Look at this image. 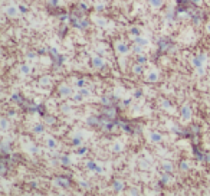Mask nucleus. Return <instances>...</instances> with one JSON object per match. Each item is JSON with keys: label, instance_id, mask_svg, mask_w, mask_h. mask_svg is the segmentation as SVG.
<instances>
[{"label": "nucleus", "instance_id": "25", "mask_svg": "<svg viewBox=\"0 0 210 196\" xmlns=\"http://www.w3.org/2000/svg\"><path fill=\"white\" fill-rule=\"evenodd\" d=\"M161 170L163 172H167V173H173V169H174V166H173V163H170V161H161Z\"/></svg>", "mask_w": 210, "mask_h": 196}, {"label": "nucleus", "instance_id": "31", "mask_svg": "<svg viewBox=\"0 0 210 196\" xmlns=\"http://www.w3.org/2000/svg\"><path fill=\"white\" fill-rule=\"evenodd\" d=\"M79 94L84 97V98H89L92 95V91L88 88V87H84V88H79Z\"/></svg>", "mask_w": 210, "mask_h": 196}, {"label": "nucleus", "instance_id": "7", "mask_svg": "<svg viewBox=\"0 0 210 196\" xmlns=\"http://www.w3.org/2000/svg\"><path fill=\"white\" fill-rule=\"evenodd\" d=\"M85 166H86V169H88L89 172H92V173H102V172H104V167H102L101 164H98L95 160H88Z\"/></svg>", "mask_w": 210, "mask_h": 196}, {"label": "nucleus", "instance_id": "41", "mask_svg": "<svg viewBox=\"0 0 210 196\" xmlns=\"http://www.w3.org/2000/svg\"><path fill=\"white\" fill-rule=\"evenodd\" d=\"M75 87L79 89V88H84V87H88V84H86V81L84 78H79L75 81Z\"/></svg>", "mask_w": 210, "mask_h": 196}, {"label": "nucleus", "instance_id": "5", "mask_svg": "<svg viewBox=\"0 0 210 196\" xmlns=\"http://www.w3.org/2000/svg\"><path fill=\"white\" fill-rule=\"evenodd\" d=\"M206 62H207V55H206V53H199V55H196V56L191 59V64H193L194 68L204 66Z\"/></svg>", "mask_w": 210, "mask_h": 196}, {"label": "nucleus", "instance_id": "29", "mask_svg": "<svg viewBox=\"0 0 210 196\" xmlns=\"http://www.w3.org/2000/svg\"><path fill=\"white\" fill-rule=\"evenodd\" d=\"M143 72H144V66H143L141 64L135 62V65L132 66V74H135V75H141Z\"/></svg>", "mask_w": 210, "mask_h": 196}, {"label": "nucleus", "instance_id": "46", "mask_svg": "<svg viewBox=\"0 0 210 196\" xmlns=\"http://www.w3.org/2000/svg\"><path fill=\"white\" fill-rule=\"evenodd\" d=\"M95 23L99 26V28H104L105 25H107V22H105V19H102V17H98V19H95Z\"/></svg>", "mask_w": 210, "mask_h": 196}, {"label": "nucleus", "instance_id": "32", "mask_svg": "<svg viewBox=\"0 0 210 196\" xmlns=\"http://www.w3.org/2000/svg\"><path fill=\"white\" fill-rule=\"evenodd\" d=\"M160 107L164 108V110H167V111H171L173 110V105H171V103L168 100H161L160 101Z\"/></svg>", "mask_w": 210, "mask_h": 196}, {"label": "nucleus", "instance_id": "13", "mask_svg": "<svg viewBox=\"0 0 210 196\" xmlns=\"http://www.w3.org/2000/svg\"><path fill=\"white\" fill-rule=\"evenodd\" d=\"M181 118L184 121H190L191 120V108L189 105H183L181 107Z\"/></svg>", "mask_w": 210, "mask_h": 196}, {"label": "nucleus", "instance_id": "33", "mask_svg": "<svg viewBox=\"0 0 210 196\" xmlns=\"http://www.w3.org/2000/svg\"><path fill=\"white\" fill-rule=\"evenodd\" d=\"M123 149H124V146H123L121 141H115V143L112 144V152H114V153H121Z\"/></svg>", "mask_w": 210, "mask_h": 196}, {"label": "nucleus", "instance_id": "54", "mask_svg": "<svg viewBox=\"0 0 210 196\" xmlns=\"http://www.w3.org/2000/svg\"><path fill=\"white\" fill-rule=\"evenodd\" d=\"M79 186L84 188V189H89V183L85 182V180H79Z\"/></svg>", "mask_w": 210, "mask_h": 196}, {"label": "nucleus", "instance_id": "58", "mask_svg": "<svg viewBox=\"0 0 210 196\" xmlns=\"http://www.w3.org/2000/svg\"><path fill=\"white\" fill-rule=\"evenodd\" d=\"M7 116H9V117H16V111H14V110H9Z\"/></svg>", "mask_w": 210, "mask_h": 196}, {"label": "nucleus", "instance_id": "35", "mask_svg": "<svg viewBox=\"0 0 210 196\" xmlns=\"http://www.w3.org/2000/svg\"><path fill=\"white\" fill-rule=\"evenodd\" d=\"M135 62H138V64L144 65V64H147V62H148V58H147V55H144V53H138V55H137V61H135Z\"/></svg>", "mask_w": 210, "mask_h": 196}, {"label": "nucleus", "instance_id": "1", "mask_svg": "<svg viewBox=\"0 0 210 196\" xmlns=\"http://www.w3.org/2000/svg\"><path fill=\"white\" fill-rule=\"evenodd\" d=\"M101 116L108 120H117V108H115V104L114 105H104L102 111H101Z\"/></svg>", "mask_w": 210, "mask_h": 196}, {"label": "nucleus", "instance_id": "15", "mask_svg": "<svg viewBox=\"0 0 210 196\" xmlns=\"http://www.w3.org/2000/svg\"><path fill=\"white\" fill-rule=\"evenodd\" d=\"M158 79H160V74L157 71H148L147 72V77H145L147 82H157Z\"/></svg>", "mask_w": 210, "mask_h": 196}, {"label": "nucleus", "instance_id": "20", "mask_svg": "<svg viewBox=\"0 0 210 196\" xmlns=\"http://www.w3.org/2000/svg\"><path fill=\"white\" fill-rule=\"evenodd\" d=\"M0 152H1V156H4V154H9V153H12V147H10V144H9V141H1V146H0Z\"/></svg>", "mask_w": 210, "mask_h": 196}, {"label": "nucleus", "instance_id": "55", "mask_svg": "<svg viewBox=\"0 0 210 196\" xmlns=\"http://www.w3.org/2000/svg\"><path fill=\"white\" fill-rule=\"evenodd\" d=\"M128 193H129V195H138V193H140V190H138L137 188H131V189L128 190Z\"/></svg>", "mask_w": 210, "mask_h": 196}, {"label": "nucleus", "instance_id": "52", "mask_svg": "<svg viewBox=\"0 0 210 196\" xmlns=\"http://www.w3.org/2000/svg\"><path fill=\"white\" fill-rule=\"evenodd\" d=\"M76 7H78V9H81V10H82V12H85V13L89 10V7L86 6V3H78V6H76Z\"/></svg>", "mask_w": 210, "mask_h": 196}, {"label": "nucleus", "instance_id": "3", "mask_svg": "<svg viewBox=\"0 0 210 196\" xmlns=\"http://www.w3.org/2000/svg\"><path fill=\"white\" fill-rule=\"evenodd\" d=\"M173 48H174V45H173V42H171L170 38H161L158 40V51L160 52H168Z\"/></svg>", "mask_w": 210, "mask_h": 196}, {"label": "nucleus", "instance_id": "51", "mask_svg": "<svg viewBox=\"0 0 210 196\" xmlns=\"http://www.w3.org/2000/svg\"><path fill=\"white\" fill-rule=\"evenodd\" d=\"M132 97H134V98H137V100H138V98H141V97H143V91H141V89H134Z\"/></svg>", "mask_w": 210, "mask_h": 196}, {"label": "nucleus", "instance_id": "60", "mask_svg": "<svg viewBox=\"0 0 210 196\" xmlns=\"http://www.w3.org/2000/svg\"><path fill=\"white\" fill-rule=\"evenodd\" d=\"M46 52H49V51H45V49H39V52H38V53H41V55H45Z\"/></svg>", "mask_w": 210, "mask_h": 196}, {"label": "nucleus", "instance_id": "36", "mask_svg": "<svg viewBox=\"0 0 210 196\" xmlns=\"http://www.w3.org/2000/svg\"><path fill=\"white\" fill-rule=\"evenodd\" d=\"M138 164L141 166V169H148L150 164H151V161H150L148 159H140V160H138Z\"/></svg>", "mask_w": 210, "mask_h": 196}, {"label": "nucleus", "instance_id": "21", "mask_svg": "<svg viewBox=\"0 0 210 196\" xmlns=\"http://www.w3.org/2000/svg\"><path fill=\"white\" fill-rule=\"evenodd\" d=\"M9 127H10V121H9V118L3 117L0 120V131L1 133H6L7 130H9Z\"/></svg>", "mask_w": 210, "mask_h": 196}, {"label": "nucleus", "instance_id": "34", "mask_svg": "<svg viewBox=\"0 0 210 196\" xmlns=\"http://www.w3.org/2000/svg\"><path fill=\"white\" fill-rule=\"evenodd\" d=\"M180 170L181 172H189L190 169H191V166H190V163L187 161V160H183V161H180Z\"/></svg>", "mask_w": 210, "mask_h": 196}, {"label": "nucleus", "instance_id": "37", "mask_svg": "<svg viewBox=\"0 0 210 196\" xmlns=\"http://www.w3.org/2000/svg\"><path fill=\"white\" fill-rule=\"evenodd\" d=\"M148 3H150V6L151 7H154V9H160L161 6H163V0H148Z\"/></svg>", "mask_w": 210, "mask_h": 196}, {"label": "nucleus", "instance_id": "8", "mask_svg": "<svg viewBox=\"0 0 210 196\" xmlns=\"http://www.w3.org/2000/svg\"><path fill=\"white\" fill-rule=\"evenodd\" d=\"M4 13H6V16H9V17H17V16L20 15V10H19V6H16V4H9V6L4 7Z\"/></svg>", "mask_w": 210, "mask_h": 196}, {"label": "nucleus", "instance_id": "23", "mask_svg": "<svg viewBox=\"0 0 210 196\" xmlns=\"http://www.w3.org/2000/svg\"><path fill=\"white\" fill-rule=\"evenodd\" d=\"M20 74L25 75V77H26V75H30V74H32V66H30L29 64H22V65H20Z\"/></svg>", "mask_w": 210, "mask_h": 196}, {"label": "nucleus", "instance_id": "45", "mask_svg": "<svg viewBox=\"0 0 210 196\" xmlns=\"http://www.w3.org/2000/svg\"><path fill=\"white\" fill-rule=\"evenodd\" d=\"M72 100H74L75 103H82L85 98L81 95V94H79V92H76V94H74V95H72Z\"/></svg>", "mask_w": 210, "mask_h": 196}, {"label": "nucleus", "instance_id": "26", "mask_svg": "<svg viewBox=\"0 0 210 196\" xmlns=\"http://www.w3.org/2000/svg\"><path fill=\"white\" fill-rule=\"evenodd\" d=\"M132 98L134 97H123L121 98V101H120V104H118V107H129L131 105V103H132Z\"/></svg>", "mask_w": 210, "mask_h": 196}, {"label": "nucleus", "instance_id": "53", "mask_svg": "<svg viewBox=\"0 0 210 196\" xmlns=\"http://www.w3.org/2000/svg\"><path fill=\"white\" fill-rule=\"evenodd\" d=\"M104 9H105V4H104V3H96V4H95V10H96V12H102Z\"/></svg>", "mask_w": 210, "mask_h": 196}, {"label": "nucleus", "instance_id": "27", "mask_svg": "<svg viewBox=\"0 0 210 196\" xmlns=\"http://www.w3.org/2000/svg\"><path fill=\"white\" fill-rule=\"evenodd\" d=\"M50 82H52V81H50V77L43 75V77H41V78H39V82H38V84H39L41 87H43V88H46V87H49V85H50Z\"/></svg>", "mask_w": 210, "mask_h": 196}, {"label": "nucleus", "instance_id": "4", "mask_svg": "<svg viewBox=\"0 0 210 196\" xmlns=\"http://www.w3.org/2000/svg\"><path fill=\"white\" fill-rule=\"evenodd\" d=\"M105 65H107V62H105L104 58H101V56H98V55L91 56V66H92V68H95V69H104Z\"/></svg>", "mask_w": 210, "mask_h": 196}, {"label": "nucleus", "instance_id": "38", "mask_svg": "<svg viewBox=\"0 0 210 196\" xmlns=\"http://www.w3.org/2000/svg\"><path fill=\"white\" fill-rule=\"evenodd\" d=\"M43 117H45V123H46V125H53V124L56 123V118L53 117V116H48V114H45Z\"/></svg>", "mask_w": 210, "mask_h": 196}, {"label": "nucleus", "instance_id": "28", "mask_svg": "<svg viewBox=\"0 0 210 196\" xmlns=\"http://www.w3.org/2000/svg\"><path fill=\"white\" fill-rule=\"evenodd\" d=\"M45 124H42V123H36L35 125H33V133L35 134H43L45 133Z\"/></svg>", "mask_w": 210, "mask_h": 196}, {"label": "nucleus", "instance_id": "61", "mask_svg": "<svg viewBox=\"0 0 210 196\" xmlns=\"http://www.w3.org/2000/svg\"><path fill=\"white\" fill-rule=\"evenodd\" d=\"M206 32L210 35V25H207V26H206Z\"/></svg>", "mask_w": 210, "mask_h": 196}, {"label": "nucleus", "instance_id": "59", "mask_svg": "<svg viewBox=\"0 0 210 196\" xmlns=\"http://www.w3.org/2000/svg\"><path fill=\"white\" fill-rule=\"evenodd\" d=\"M204 163H210V153H206V161Z\"/></svg>", "mask_w": 210, "mask_h": 196}, {"label": "nucleus", "instance_id": "22", "mask_svg": "<svg viewBox=\"0 0 210 196\" xmlns=\"http://www.w3.org/2000/svg\"><path fill=\"white\" fill-rule=\"evenodd\" d=\"M193 152H194V156H196V160H197V161H206V153H203V152L199 150L197 147H194Z\"/></svg>", "mask_w": 210, "mask_h": 196}, {"label": "nucleus", "instance_id": "16", "mask_svg": "<svg viewBox=\"0 0 210 196\" xmlns=\"http://www.w3.org/2000/svg\"><path fill=\"white\" fill-rule=\"evenodd\" d=\"M82 144H84V134H82V133H78L76 136L72 137V146L79 147V146H82Z\"/></svg>", "mask_w": 210, "mask_h": 196}, {"label": "nucleus", "instance_id": "43", "mask_svg": "<svg viewBox=\"0 0 210 196\" xmlns=\"http://www.w3.org/2000/svg\"><path fill=\"white\" fill-rule=\"evenodd\" d=\"M129 35H131L132 38H137V36H140V29H138L137 26H132V28L129 29Z\"/></svg>", "mask_w": 210, "mask_h": 196}, {"label": "nucleus", "instance_id": "42", "mask_svg": "<svg viewBox=\"0 0 210 196\" xmlns=\"http://www.w3.org/2000/svg\"><path fill=\"white\" fill-rule=\"evenodd\" d=\"M86 153H88V147H86V146H84V144H82V146H79V147H78V150H76V154H78V156H85Z\"/></svg>", "mask_w": 210, "mask_h": 196}, {"label": "nucleus", "instance_id": "57", "mask_svg": "<svg viewBox=\"0 0 210 196\" xmlns=\"http://www.w3.org/2000/svg\"><path fill=\"white\" fill-rule=\"evenodd\" d=\"M190 3H191L193 6H200V4L203 3V0H190Z\"/></svg>", "mask_w": 210, "mask_h": 196}, {"label": "nucleus", "instance_id": "10", "mask_svg": "<svg viewBox=\"0 0 210 196\" xmlns=\"http://www.w3.org/2000/svg\"><path fill=\"white\" fill-rule=\"evenodd\" d=\"M45 144H46V147L50 149V150L58 149V140H56L55 137H52V136H46V137H45Z\"/></svg>", "mask_w": 210, "mask_h": 196}, {"label": "nucleus", "instance_id": "56", "mask_svg": "<svg viewBox=\"0 0 210 196\" xmlns=\"http://www.w3.org/2000/svg\"><path fill=\"white\" fill-rule=\"evenodd\" d=\"M19 10H20V13H28V7L26 6H23V4H19Z\"/></svg>", "mask_w": 210, "mask_h": 196}, {"label": "nucleus", "instance_id": "18", "mask_svg": "<svg viewBox=\"0 0 210 196\" xmlns=\"http://www.w3.org/2000/svg\"><path fill=\"white\" fill-rule=\"evenodd\" d=\"M112 189H114L115 192H123V190L125 189L124 182H123L121 179H115V180L112 182Z\"/></svg>", "mask_w": 210, "mask_h": 196}, {"label": "nucleus", "instance_id": "6", "mask_svg": "<svg viewBox=\"0 0 210 196\" xmlns=\"http://www.w3.org/2000/svg\"><path fill=\"white\" fill-rule=\"evenodd\" d=\"M58 95L62 97V98H68V97L72 95V88L69 85H66V84H61L58 87Z\"/></svg>", "mask_w": 210, "mask_h": 196}, {"label": "nucleus", "instance_id": "49", "mask_svg": "<svg viewBox=\"0 0 210 196\" xmlns=\"http://www.w3.org/2000/svg\"><path fill=\"white\" fill-rule=\"evenodd\" d=\"M61 111L65 113V114L71 113V105H68V104H62V105H61Z\"/></svg>", "mask_w": 210, "mask_h": 196}, {"label": "nucleus", "instance_id": "19", "mask_svg": "<svg viewBox=\"0 0 210 196\" xmlns=\"http://www.w3.org/2000/svg\"><path fill=\"white\" fill-rule=\"evenodd\" d=\"M59 163H61L62 166L68 167V166L72 164V159L69 157V154H61V156H59Z\"/></svg>", "mask_w": 210, "mask_h": 196}, {"label": "nucleus", "instance_id": "17", "mask_svg": "<svg viewBox=\"0 0 210 196\" xmlns=\"http://www.w3.org/2000/svg\"><path fill=\"white\" fill-rule=\"evenodd\" d=\"M120 127H121V130H123V131H125V133H128V134H131V133L137 131V130H135L131 124H128V123L123 121V120H120Z\"/></svg>", "mask_w": 210, "mask_h": 196}, {"label": "nucleus", "instance_id": "24", "mask_svg": "<svg viewBox=\"0 0 210 196\" xmlns=\"http://www.w3.org/2000/svg\"><path fill=\"white\" fill-rule=\"evenodd\" d=\"M10 100L13 101V103H16V104H19V105H22L23 103H25V98L19 94V92H14V94H12V97H10Z\"/></svg>", "mask_w": 210, "mask_h": 196}, {"label": "nucleus", "instance_id": "50", "mask_svg": "<svg viewBox=\"0 0 210 196\" xmlns=\"http://www.w3.org/2000/svg\"><path fill=\"white\" fill-rule=\"evenodd\" d=\"M48 4H49L50 7H59L61 1H59V0H48Z\"/></svg>", "mask_w": 210, "mask_h": 196}, {"label": "nucleus", "instance_id": "14", "mask_svg": "<svg viewBox=\"0 0 210 196\" xmlns=\"http://www.w3.org/2000/svg\"><path fill=\"white\" fill-rule=\"evenodd\" d=\"M174 180V177L171 176V173L164 172V175H161V179H160V186H166L168 183H171Z\"/></svg>", "mask_w": 210, "mask_h": 196}, {"label": "nucleus", "instance_id": "44", "mask_svg": "<svg viewBox=\"0 0 210 196\" xmlns=\"http://www.w3.org/2000/svg\"><path fill=\"white\" fill-rule=\"evenodd\" d=\"M49 55H50V56H52L53 59H56V58H58V56H59L61 53H59V51H58L56 48H53V46H52V48L49 49Z\"/></svg>", "mask_w": 210, "mask_h": 196}, {"label": "nucleus", "instance_id": "2", "mask_svg": "<svg viewBox=\"0 0 210 196\" xmlns=\"http://www.w3.org/2000/svg\"><path fill=\"white\" fill-rule=\"evenodd\" d=\"M53 186L59 189H68L71 186V179H68L66 176H58L53 179Z\"/></svg>", "mask_w": 210, "mask_h": 196}, {"label": "nucleus", "instance_id": "40", "mask_svg": "<svg viewBox=\"0 0 210 196\" xmlns=\"http://www.w3.org/2000/svg\"><path fill=\"white\" fill-rule=\"evenodd\" d=\"M28 152H29L30 154H36V153H39V147H38L35 143H32V144L28 146Z\"/></svg>", "mask_w": 210, "mask_h": 196}, {"label": "nucleus", "instance_id": "47", "mask_svg": "<svg viewBox=\"0 0 210 196\" xmlns=\"http://www.w3.org/2000/svg\"><path fill=\"white\" fill-rule=\"evenodd\" d=\"M26 58L30 59V61H35V59L38 58V52H28V53H26Z\"/></svg>", "mask_w": 210, "mask_h": 196}, {"label": "nucleus", "instance_id": "48", "mask_svg": "<svg viewBox=\"0 0 210 196\" xmlns=\"http://www.w3.org/2000/svg\"><path fill=\"white\" fill-rule=\"evenodd\" d=\"M196 74H197L199 77H203V75L206 74V68H204V66H199V68H196Z\"/></svg>", "mask_w": 210, "mask_h": 196}, {"label": "nucleus", "instance_id": "30", "mask_svg": "<svg viewBox=\"0 0 210 196\" xmlns=\"http://www.w3.org/2000/svg\"><path fill=\"white\" fill-rule=\"evenodd\" d=\"M134 42L138 43V45H141V46H147V45H150V40L147 39V38H141V36L134 38Z\"/></svg>", "mask_w": 210, "mask_h": 196}, {"label": "nucleus", "instance_id": "12", "mask_svg": "<svg viewBox=\"0 0 210 196\" xmlns=\"http://www.w3.org/2000/svg\"><path fill=\"white\" fill-rule=\"evenodd\" d=\"M148 140H150L151 143H154V144H158V143L163 141V136H161V133H158V131H151V133L148 134Z\"/></svg>", "mask_w": 210, "mask_h": 196}, {"label": "nucleus", "instance_id": "11", "mask_svg": "<svg viewBox=\"0 0 210 196\" xmlns=\"http://www.w3.org/2000/svg\"><path fill=\"white\" fill-rule=\"evenodd\" d=\"M86 124L91 127H101V116H91L86 118Z\"/></svg>", "mask_w": 210, "mask_h": 196}, {"label": "nucleus", "instance_id": "9", "mask_svg": "<svg viewBox=\"0 0 210 196\" xmlns=\"http://www.w3.org/2000/svg\"><path fill=\"white\" fill-rule=\"evenodd\" d=\"M115 51L120 53V55H125L127 52L131 51V46L127 43V42H123V40H118L115 43Z\"/></svg>", "mask_w": 210, "mask_h": 196}, {"label": "nucleus", "instance_id": "39", "mask_svg": "<svg viewBox=\"0 0 210 196\" xmlns=\"http://www.w3.org/2000/svg\"><path fill=\"white\" fill-rule=\"evenodd\" d=\"M143 48H144V46H141V45H138V43H135V42H134V45L131 46V51H132L134 53H137V55H138V53H143Z\"/></svg>", "mask_w": 210, "mask_h": 196}]
</instances>
